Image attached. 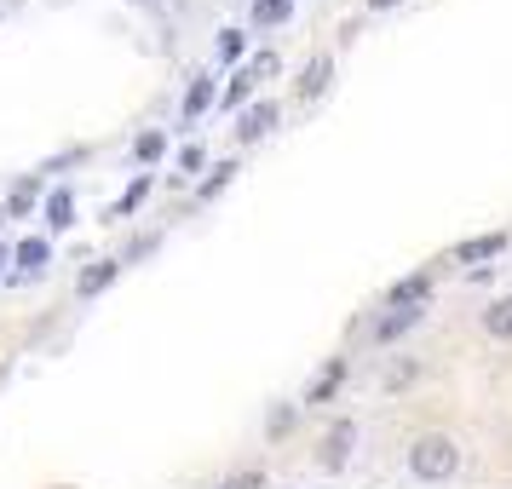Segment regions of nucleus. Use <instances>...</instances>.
I'll use <instances>...</instances> for the list:
<instances>
[{
	"instance_id": "4",
	"label": "nucleus",
	"mask_w": 512,
	"mask_h": 489,
	"mask_svg": "<svg viewBox=\"0 0 512 489\" xmlns=\"http://www.w3.org/2000/svg\"><path fill=\"white\" fill-rule=\"evenodd\" d=\"M12 288H24V282H35V277H47V265H52V242L47 236H24V242H12Z\"/></svg>"
},
{
	"instance_id": "20",
	"label": "nucleus",
	"mask_w": 512,
	"mask_h": 489,
	"mask_svg": "<svg viewBox=\"0 0 512 489\" xmlns=\"http://www.w3.org/2000/svg\"><path fill=\"white\" fill-rule=\"evenodd\" d=\"M162 156H167V133H162V127H144L139 139H133V162H139V167H156Z\"/></svg>"
},
{
	"instance_id": "17",
	"label": "nucleus",
	"mask_w": 512,
	"mask_h": 489,
	"mask_svg": "<svg viewBox=\"0 0 512 489\" xmlns=\"http://www.w3.org/2000/svg\"><path fill=\"white\" fill-rule=\"evenodd\" d=\"M294 18V0H248V29H282Z\"/></svg>"
},
{
	"instance_id": "13",
	"label": "nucleus",
	"mask_w": 512,
	"mask_h": 489,
	"mask_svg": "<svg viewBox=\"0 0 512 489\" xmlns=\"http://www.w3.org/2000/svg\"><path fill=\"white\" fill-rule=\"evenodd\" d=\"M41 219H47V231H52V236L75 231V185H52V190H47V202H41Z\"/></svg>"
},
{
	"instance_id": "7",
	"label": "nucleus",
	"mask_w": 512,
	"mask_h": 489,
	"mask_svg": "<svg viewBox=\"0 0 512 489\" xmlns=\"http://www.w3.org/2000/svg\"><path fill=\"white\" fill-rule=\"evenodd\" d=\"M420 323H426V311H397V305H386V317L369 323V340L374 346H397V340H409Z\"/></svg>"
},
{
	"instance_id": "31",
	"label": "nucleus",
	"mask_w": 512,
	"mask_h": 489,
	"mask_svg": "<svg viewBox=\"0 0 512 489\" xmlns=\"http://www.w3.org/2000/svg\"><path fill=\"white\" fill-rule=\"evenodd\" d=\"M0 225H6V202H0Z\"/></svg>"
},
{
	"instance_id": "6",
	"label": "nucleus",
	"mask_w": 512,
	"mask_h": 489,
	"mask_svg": "<svg viewBox=\"0 0 512 489\" xmlns=\"http://www.w3.org/2000/svg\"><path fill=\"white\" fill-rule=\"evenodd\" d=\"M0 202H6V219H29V213L47 202V179H41V173H18Z\"/></svg>"
},
{
	"instance_id": "5",
	"label": "nucleus",
	"mask_w": 512,
	"mask_h": 489,
	"mask_svg": "<svg viewBox=\"0 0 512 489\" xmlns=\"http://www.w3.org/2000/svg\"><path fill=\"white\" fill-rule=\"evenodd\" d=\"M277 121H282V104H277V98H254V104L236 116V144L271 139V133H277Z\"/></svg>"
},
{
	"instance_id": "30",
	"label": "nucleus",
	"mask_w": 512,
	"mask_h": 489,
	"mask_svg": "<svg viewBox=\"0 0 512 489\" xmlns=\"http://www.w3.org/2000/svg\"><path fill=\"white\" fill-rule=\"evenodd\" d=\"M47 489H75V484H47Z\"/></svg>"
},
{
	"instance_id": "15",
	"label": "nucleus",
	"mask_w": 512,
	"mask_h": 489,
	"mask_svg": "<svg viewBox=\"0 0 512 489\" xmlns=\"http://www.w3.org/2000/svg\"><path fill=\"white\" fill-rule=\"evenodd\" d=\"M248 35H254V29L225 24L219 35H213V58H219L225 70H242V64H248Z\"/></svg>"
},
{
	"instance_id": "2",
	"label": "nucleus",
	"mask_w": 512,
	"mask_h": 489,
	"mask_svg": "<svg viewBox=\"0 0 512 489\" xmlns=\"http://www.w3.org/2000/svg\"><path fill=\"white\" fill-rule=\"evenodd\" d=\"M351 455H357V420L351 415L328 420V432L317 438V466H323V472H346Z\"/></svg>"
},
{
	"instance_id": "21",
	"label": "nucleus",
	"mask_w": 512,
	"mask_h": 489,
	"mask_svg": "<svg viewBox=\"0 0 512 489\" xmlns=\"http://www.w3.org/2000/svg\"><path fill=\"white\" fill-rule=\"evenodd\" d=\"M484 334H495V340H512V294H501V300L484 311Z\"/></svg>"
},
{
	"instance_id": "18",
	"label": "nucleus",
	"mask_w": 512,
	"mask_h": 489,
	"mask_svg": "<svg viewBox=\"0 0 512 489\" xmlns=\"http://www.w3.org/2000/svg\"><path fill=\"white\" fill-rule=\"evenodd\" d=\"M231 179H236V162H231V156H225V162H213L208 179L196 185V202H202V208H208V202H219V196L231 190Z\"/></svg>"
},
{
	"instance_id": "29",
	"label": "nucleus",
	"mask_w": 512,
	"mask_h": 489,
	"mask_svg": "<svg viewBox=\"0 0 512 489\" xmlns=\"http://www.w3.org/2000/svg\"><path fill=\"white\" fill-rule=\"evenodd\" d=\"M133 6H144V12H162L167 0H133Z\"/></svg>"
},
{
	"instance_id": "26",
	"label": "nucleus",
	"mask_w": 512,
	"mask_h": 489,
	"mask_svg": "<svg viewBox=\"0 0 512 489\" xmlns=\"http://www.w3.org/2000/svg\"><path fill=\"white\" fill-rule=\"evenodd\" d=\"M415 374H420V363H415V357H403V363H392V369H386V392H403V386H409Z\"/></svg>"
},
{
	"instance_id": "27",
	"label": "nucleus",
	"mask_w": 512,
	"mask_h": 489,
	"mask_svg": "<svg viewBox=\"0 0 512 489\" xmlns=\"http://www.w3.org/2000/svg\"><path fill=\"white\" fill-rule=\"evenodd\" d=\"M219 489H265V472H259V466H242V472H231Z\"/></svg>"
},
{
	"instance_id": "25",
	"label": "nucleus",
	"mask_w": 512,
	"mask_h": 489,
	"mask_svg": "<svg viewBox=\"0 0 512 489\" xmlns=\"http://www.w3.org/2000/svg\"><path fill=\"white\" fill-rule=\"evenodd\" d=\"M202 167H208V150H202V144H185V150H179V173H173V185H185L190 173H202Z\"/></svg>"
},
{
	"instance_id": "32",
	"label": "nucleus",
	"mask_w": 512,
	"mask_h": 489,
	"mask_svg": "<svg viewBox=\"0 0 512 489\" xmlns=\"http://www.w3.org/2000/svg\"><path fill=\"white\" fill-rule=\"evenodd\" d=\"M0 386H6V369H0Z\"/></svg>"
},
{
	"instance_id": "3",
	"label": "nucleus",
	"mask_w": 512,
	"mask_h": 489,
	"mask_svg": "<svg viewBox=\"0 0 512 489\" xmlns=\"http://www.w3.org/2000/svg\"><path fill=\"white\" fill-rule=\"evenodd\" d=\"M219 87H225V81H219L213 70H190L185 98H179V121H185V127H196L208 110H219Z\"/></svg>"
},
{
	"instance_id": "23",
	"label": "nucleus",
	"mask_w": 512,
	"mask_h": 489,
	"mask_svg": "<svg viewBox=\"0 0 512 489\" xmlns=\"http://www.w3.org/2000/svg\"><path fill=\"white\" fill-rule=\"evenodd\" d=\"M87 156H93L87 144H70V150H58L52 162H41V179H47V173H70V167H81V162H87Z\"/></svg>"
},
{
	"instance_id": "16",
	"label": "nucleus",
	"mask_w": 512,
	"mask_h": 489,
	"mask_svg": "<svg viewBox=\"0 0 512 489\" xmlns=\"http://www.w3.org/2000/svg\"><path fill=\"white\" fill-rule=\"evenodd\" d=\"M150 190H156V179H150V173H133V179H127V190H121L116 202L104 208V219H133V213L150 202Z\"/></svg>"
},
{
	"instance_id": "11",
	"label": "nucleus",
	"mask_w": 512,
	"mask_h": 489,
	"mask_svg": "<svg viewBox=\"0 0 512 489\" xmlns=\"http://www.w3.org/2000/svg\"><path fill=\"white\" fill-rule=\"evenodd\" d=\"M328 87H334V52H311V58H305V70H300V87H294V93H300L305 104H317V98H323Z\"/></svg>"
},
{
	"instance_id": "28",
	"label": "nucleus",
	"mask_w": 512,
	"mask_h": 489,
	"mask_svg": "<svg viewBox=\"0 0 512 489\" xmlns=\"http://www.w3.org/2000/svg\"><path fill=\"white\" fill-rule=\"evenodd\" d=\"M397 6H409V0H363V12H397Z\"/></svg>"
},
{
	"instance_id": "10",
	"label": "nucleus",
	"mask_w": 512,
	"mask_h": 489,
	"mask_svg": "<svg viewBox=\"0 0 512 489\" xmlns=\"http://www.w3.org/2000/svg\"><path fill=\"white\" fill-rule=\"evenodd\" d=\"M121 271H127V265H121V254H116V259H93V265H81L75 294H81V300H98V294H110V288H116Z\"/></svg>"
},
{
	"instance_id": "22",
	"label": "nucleus",
	"mask_w": 512,
	"mask_h": 489,
	"mask_svg": "<svg viewBox=\"0 0 512 489\" xmlns=\"http://www.w3.org/2000/svg\"><path fill=\"white\" fill-rule=\"evenodd\" d=\"M156 248H162V231H139L133 242H127V248H121V265H144V259L156 254Z\"/></svg>"
},
{
	"instance_id": "24",
	"label": "nucleus",
	"mask_w": 512,
	"mask_h": 489,
	"mask_svg": "<svg viewBox=\"0 0 512 489\" xmlns=\"http://www.w3.org/2000/svg\"><path fill=\"white\" fill-rule=\"evenodd\" d=\"M248 70H254V81H277L282 75V58L271 47H259V52H248Z\"/></svg>"
},
{
	"instance_id": "1",
	"label": "nucleus",
	"mask_w": 512,
	"mask_h": 489,
	"mask_svg": "<svg viewBox=\"0 0 512 489\" xmlns=\"http://www.w3.org/2000/svg\"><path fill=\"white\" fill-rule=\"evenodd\" d=\"M403 466H409L415 484H449V478L461 472V443L449 438V432H420V438L409 443Z\"/></svg>"
},
{
	"instance_id": "19",
	"label": "nucleus",
	"mask_w": 512,
	"mask_h": 489,
	"mask_svg": "<svg viewBox=\"0 0 512 489\" xmlns=\"http://www.w3.org/2000/svg\"><path fill=\"white\" fill-rule=\"evenodd\" d=\"M294 426H300V403H271V415H265V438L282 443V438H294Z\"/></svg>"
},
{
	"instance_id": "8",
	"label": "nucleus",
	"mask_w": 512,
	"mask_h": 489,
	"mask_svg": "<svg viewBox=\"0 0 512 489\" xmlns=\"http://www.w3.org/2000/svg\"><path fill=\"white\" fill-rule=\"evenodd\" d=\"M346 374H351V363L346 357H328L323 363V374H317V380H311V386H305V409H323V403H334V397H340V386H346Z\"/></svg>"
},
{
	"instance_id": "12",
	"label": "nucleus",
	"mask_w": 512,
	"mask_h": 489,
	"mask_svg": "<svg viewBox=\"0 0 512 489\" xmlns=\"http://www.w3.org/2000/svg\"><path fill=\"white\" fill-rule=\"evenodd\" d=\"M507 254V231H484V236H466V242H455V265H489V259Z\"/></svg>"
},
{
	"instance_id": "14",
	"label": "nucleus",
	"mask_w": 512,
	"mask_h": 489,
	"mask_svg": "<svg viewBox=\"0 0 512 489\" xmlns=\"http://www.w3.org/2000/svg\"><path fill=\"white\" fill-rule=\"evenodd\" d=\"M254 98H259V81H254V70L242 64V70H231V81L219 87V110H225V116H242Z\"/></svg>"
},
{
	"instance_id": "9",
	"label": "nucleus",
	"mask_w": 512,
	"mask_h": 489,
	"mask_svg": "<svg viewBox=\"0 0 512 489\" xmlns=\"http://www.w3.org/2000/svg\"><path fill=\"white\" fill-rule=\"evenodd\" d=\"M426 300H432V271H409L386 288V305H397V311H426Z\"/></svg>"
}]
</instances>
